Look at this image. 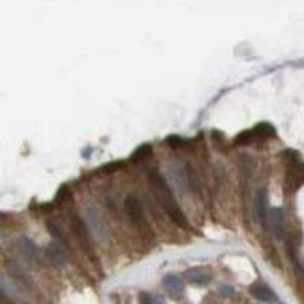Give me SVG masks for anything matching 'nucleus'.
<instances>
[{"mask_svg": "<svg viewBox=\"0 0 304 304\" xmlns=\"http://www.w3.org/2000/svg\"><path fill=\"white\" fill-rule=\"evenodd\" d=\"M148 182H150V188H152L154 195H156L158 201H160L162 209L167 212L169 218L175 221L177 225L184 227V229H188L186 216H184V212L180 210L178 203L175 201L173 190H171V186L167 184V180L162 177L160 173H156V171H150V175H148Z\"/></svg>", "mask_w": 304, "mask_h": 304, "instance_id": "1", "label": "nucleus"}, {"mask_svg": "<svg viewBox=\"0 0 304 304\" xmlns=\"http://www.w3.org/2000/svg\"><path fill=\"white\" fill-rule=\"evenodd\" d=\"M83 212H84V221H86L88 229L92 231L98 239H107L109 229H107V223H105L100 209L96 207L94 203H86V205H84V209H83Z\"/></svg>", "mask_w": 304, "mask_h": 304, "instance_id": "2", "label": "nucleus"}, {"mask_svg": "<svg viewBox=\"0 0 304 304\" xmlns=\"http://www.w3.org/2000/svg\"><path fill=\"white\" fill-rule=\"evenodd\" d=\"M169 175H171V182H173V186L177 190L178 193H186L188 192V182H190V175L186 167L177 162V164H171V167H169Z\"/></svg>", "mask_w": 304, "mask_h": 304, "instance_id": "3", "label": "nucleus"}, {"mask_svg": "<svg viewBox=\"0 0 304 304\" xmlns=\"http://www.w3.org/2000/svg\"><path fill=\"white\" fill-rule=\"evenodd\" d=\"M124 207H126V214L130 221L136 227H141L143 225V205H141V201L137 199V195H128Z\"/></svg>", "mask_w": 304, "mask_h": 304, "instance_id": "4", "label": "nucleus"}, {"mask_svg": "<svg viewBox=\"0 0 304 304\" xmlns=\"http://www.w3.org/2000/svg\"><path fill=\"white\" fill-rule=\"evenodd\" d=\"M47 257L51 261L53 267H58L62 269L64 265L68 263V253H66V248L60 241H53L49 246H47Z\"/></svg>", "mask_w": 304, "mask_h": 304, "instance_id": "5", "label": "nucleus"}, {"mask_svg": "<svg viewBox=\"0 0 304 304\" xmlns=\"http://www.w3.org/2000/svg\"><path fill=\"white\" fill-rule=\"evenodd\" d=\"M164 289H166L171 297H182L186 285H184V280H182L180 276H177V274H167V276L164 278Z\"/></svg>", "mask_w": 304, "mask_h": 304, "instance_id": "6", "label": "nucleus"}, {"mask_svg": "<svg viewBox=\"0 0 304 304\" xmlns=\"http://www.w3.org/2000/svg\"><path fill=\"white\" fill-rule=\"evenodd\" d=\"M186 280H188L190 283H193V285H209L210 280H212V274H210V271H207V269H201V267H193V269H188L186 271Z\"/></svg>", "mask_w": 304, "mask_h": 304, "instance_id": "7", "label": "nucleus"}, {"mask_svg": "<svg viewBox=\"0 0 304 304\" xmlns=\"http://www.w3.org/2000/svg\"><path fill=\"white\" fill-rule=\"evenodd\" d=\"M250 293H252L257 301H263V303H267V304H273L278 301V297H276V293H274L273 289L261 282L250 285Z\"/></svg>", "mask_w": 304, "mask_h": 304, "instance_id": "8", "label": "nucleus"}, {"mask_svg": "<svg viewBox=\"0 0 304 304\" xmlns=\"http://www.w3.org/2000/svg\"><path fill=\"white\" fill-rule=\"evenodd\" d=\"M269 223H271L274 235H276L278 239H283V237H285V221H283L282 209H271V212H269Z\"/></svg>", "mask_w": 304, "mask_h": 304, "instance_id": "9", "label": "nucleus"}, {"mask_svg": "<svg viewBox=\"0 0 304 304\" xmlns=\"http://www.w3.org/2000/svg\"><path fill=\"white\" fill-rule=\"evenodd\" d=\"M72 231H74V235L83 242L86 248H90V235H88V225H86V221L81 220V218H77V216H74V218H72Z\"/></svg>", "mask_w": 304, "mask_h": 304, "instance_id": "10", "label": "nucleus"}, {"mask_svg": "<svg viewBox=\"0 0 304 304\" xmlns=\"http://www.w3.org/2000/svg\"><path fill=\"white\" fill-rule=\"evenodd\" d=\"M253 212H255L257 221H265V216H267V192H265V188H259L257 193H255Z\"/></svg>", "mask_w": 304, "mask_h": 304, "instance_id": "11", "label": "nucleus"}, {"mask_svg": "<svg viewBox=\"0 0 304 304\" xmlns=\"http://www.w3.org/2000/svg\"><path fill=\"white\" fill-rule=\"evenodd\" d=\"M19 252L23 253L25 259H34L36 253H38L36 252V246H34L28 239H21V241H19Z\"/></svg>", "mask_w": 304, "mask_h": 304, "instance_id": "12", "label": "nucleus"}, {"mask_svg": "<svg viewBox=\"0 0 304 304\" xmlns=\"http://www.w3.org/2000/svg\"><path fill=\"white\" fill-rule=\"evenodd\" d=\"M253 141H257V136H255V132L252 130H246V132H241L239 136L235 137V145H250Z\"/></svg>", "mask_w": 304, "mask_h": 304, "instance_id": "13", "label": "nucleus"}, {"mask_svg": "<svg viewBox=\"0 0 304 304\" xmlns=\"http://www.w3.org/2000/svg\"><path fill=\"white\" fill-rule=\"evenodd\" d=\"M253 132H255V136H257V139H267V137H274V126L273 124H257V126L253 128Z\"/></svg>", "mask_w": 304, "mask_h": 304, "instance_id": "14", "label": "nucleus"}, {"mask_svg": "<svg viewBox=\"0 0 304 304\" xmlns=\"http://www.w3.org/2000/svg\"><path fill=\"white\" fill-rule=\"evenodd\" d=\"M141 304H166V299L160 297V295H152V293H141Z\"/></svg>", "mask_w": 304, "mask_h": 304, "instance_id": "15", "label": "nucleus"}, {"mask_svg": "<svg viewBox=\"0 0 304 304\" xmlns=\"http://www.w3.org/2000/svg\"><path fill=\"white\" fill-rule=\"evenodd\" d=\"M150 154H152V147L145 143V145H141V147L132 154V162H139L141 158H147V156H150Z\"/></svg>", "mask_w": 304, "mask_h": 304, "instance_id": "16", "label": "nucleus"}, {"mask_svg": "<svg viewBox=\"0 0 304 304\" xmlns=\"http://www.w3.org/2000/svg\"><path fill=\"white\" fill-rule=\"evenodd\" d=\"M2 291H4V295H17V289H15V285H13V282L11 280H8V276L6 274H2Z\"/></svg>", "mask_w": 304, "mask_h": 304, "instance_id": "17", "label": "nucleus"}, {"mask_svg": "<svg viewBox=\"0 0 304 304\" xmlns=\"http://www.w3.org/2000/svg\"><path fill=\"white\" fill-rule=\"evenodd\" d=\"M218 293H220V297H223V299H231V297L235 295V287H231L227 283H221V285H218Z\"/></svg>", "mask_w": 304, "mask_h": 304, "instance_id": "18", "label": "nucleus"}, {"mask_svg": "<svg viewBox=\"0 0 304 304\" xmlns=\"http://www.w3.org/2000/svg\"><path fill=\"white\" fill-rule=\"evenodd\" d=\"M167 143H169V147L171 148H180L182 145H186V141H184L182 137H178V136H169Z\"/></svg>", "mask_w": 304, "mask_h": 304, "instance_id": "19", "label": "nucleus"}, {"mask_svg": "<svg viewBox=\"0 0 304 304\" xmlns=\"http://www.w3.org/2000/svg\"><path fill=\"white\" fill-rule=\"evenodd\" d=\"M68 195H70V190H68V186H62L60 192H58V195H56V199H55V203H56V205H60V203H62Z\"/></svg>", "mask_w": 304, "mask_h": 304, "instance_id": "20", "label": "nucleus"}, {"mask_svg": "<svg viewBox=\"0 0 304 304\" xmlns=\"http://www.w3.org/2000/svg\"><path fill=\"white\" fill-rule=\"evenodd\" d=\"M280 304H283V303H280Z\"/></svg>", "mask_w": 304, "mask_h": 304, "instance_id": "21", "label": "nucleus"}]
</instances>
